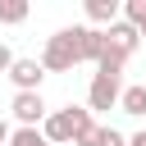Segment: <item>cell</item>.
Masks as SVG:
<instances>
[{
  "instance_id": "obj_1",
  "label": "cell",
  "mask_w": 146,
  "mask_h": 146,
  "mask_svg": "<svg viewBox=\"0 0 146 146\" xmlns=\"http://www.w3.org/2000/svg\"><path fill=\"white\" fill-rule=\"evenodd\" d=\"M96 119H91V110L87 105H68V110H50L46 114V123H41V137L50 141V146H64V141H73L82 128H91Z\"/></svg>"
},
{
  "instance_id": "obj_2",
  "label": "cell",
  "mask_w": 146,
  "mask_h": 146,
  "mask_svg": "<svg viewBox=\"0 0 146 146\" xmlns=\"http://www.w3.org/2000/svg\"><path fill=\"white\" fill-rule=\"evenodd\" d=\"M78 64V50H73V32L68 27H59L55 36H46V46H41V68L46 73H68Z\"/></svg>"
},
{
  "instance_id": "obj_3",
  "label": "cell",
  "mask_w": 146,
  "mask_h": 146,
  "mask_svg": "<svg viewBox=\"0 0 146 146\" xmlns=\"http://www.w3.org/2000/svg\"><path fill=\"white\" fill-rule=\"evenodd\" d=\"M123 96V78L119 73H91V87H87V110H114Z\"/></svg>"
},
{
  "instance_id": "obj_4",
  "label": "cell",
  "mask_w": 146,
  "mask_h": 146,
  "mask_svg": "<svg viewBox=\"0 0 146 146\" xmlns=\"http://www.w3.org/2000/svg\"><path fill=\"white\" fill-rule=\"evenodd\" d=\"M9 110H14V119L23 123V128H41L46 123V100H41V91H14V100H9Z\"/></svg>"
},
{
  "instance_id": "obj_5",
  "label": "cell",
  "mask_w": 146,
  "mask_h": 146,
  "mask_svg": "<svg viewBox=\"0 0 146 146\" xmlns=\"http://www.w3.org/2000/svg\"><path fill=\"white\" fill-rule=\"evenodd\" d=\"M68 32H73V50H78V64H96V59H100V50H105V32H100V27H87V23L68 27Z\"/></svg>"
},
{
  "instance_id": "obj_6",
  "label": "cell",
  "mask_w": 146,
  "mask_h": 146,
  "mask_svg": "<svg viewBox=\"0 0 146 146\" xmlns=\"http://www.w3.org/2000/svg\"><path fill=\"white\" fill-rule=\"evenodd\" d=\"M9 82H14V91H41V82H46V68H41V59H14V68L5 73Z\"/></svg>"
},
{
  "instance_id": "obj_7",
  "label": "cell",
  "mask_w": 146,
  "mask_h": 146,
  "mask_svg": "<svg viewBox=\"0 0 146 146\" xmlns=\"http://www.w3.org/2000/svg\"><path fill=\"white\" fill-rule=\"evenodd\" d=\"M105 41H110V46H114V50H119L123 59H132V50L141 46V36H137V27H132V23H123V18L105 27Z\"/></svg>"
},
{
  "instance_id": "obj_8",
  "label": "cell",
  "mask_w": 146,
  "mask_h": 146,
  "mask_svg": "<svg viewBox=\"0 0 146 146\" xmlns=\"http://www.w3.org/2000/svg\"><path fill=\"white\" fill-rule=\"evenodd\" d=\"M82 9H87V27H100V32H105L110 23H119V14H123L119 0H87Z\"/></svg>"
},
{
  "instance_id": "obj_9",
  "label": "cell",
  "mask_w": 146,
  "mask_h": 146,
  "mask_svg": "<svg viewBox=\"0 0 146 146\" xmlns=\"http://www.w3.org/2000/svg\"><path fill=\"white\" fill-rule=\"evenodd\" d=\"M119 110H123V114H146V87H123Z\"/></svg>"
},
{
  "instance_id": "obj_10",
  "label": "cell",
  "mask_w": 146,
  "mask_h": 146,
  "mask_svg": "<svg viewBox=\"0 0 146 146\" xmlns=\"http://www.w3.org/2000/svg\"><path fill=\"white\" fill-rule=\"evenodd\" d=\"M119 18L132 23L137 36H146V0H123V14H119Z\"/></svg>"
},
{
  "instance_id": "obj_11",
  "label": "cell",
  "mask_w": 146,
  "mask_h": 146,
  "mask_svg": "<svg viewBox=\"0 0 146 146\" xmlns=\"http://www.w3.org/2000/svg\"><path fill=\"white\" fill-rule=\"evenodd\" d=\"M27 14H32V9H27V0H0V23H9V27H14V23H23Z\"/></svg>"
},
{
  "instance_id": "obj_12",
  "label": "cell",
  "mask_w": 146,
  "mask_h": 146,
  "mask_svg": "<svg viewBox=\"0 0 146 146\" xmlns=\"http://www.w3.org/2000/svg\"><path fill=\"white\" fill-rule=\"evenodd\" d=\"M9 146H50V141L41 137V128H18V132L9 137Z\"/></svg>"
},
{
  "instance_id": "obj_13",
  "label": "cell",
  "mask_w": 146,
  "mask_h": 146,
  "mask_svg": "<svg viewBox=\"0 0 146 146\" xmlns=\"http://www.w3.org/2000/svg\"><path fill=\"white\" fill-rule=\"evenodd\" d=\"M96 146H128V137H123L119 128H100V137H96Z\"/></svg>"
},
{
  "instance_id": "obj_14",
  "label": "cell",
  "mask_w": 146,
  "mask_h": 146,
  "mask_svg": "<svg viewBox=\"0 0 146 146\" xmlns=\"http://www.w3.org/2000/svg\"><path fill=\"white\" fill-rule=\"evenodd\" d=\"M14 59H18V55H14V50L0 41V73H9V68H14Z\"/></svg>"
},
{
  "instance_id": "obj_15",
  "label": "cell",
  "mask_w": 146,
  "mask_h": 146,
  "mask_svg": "<svg viewBox=\"0 0 146 146\" xmlns=\"http://www.w3.org/2000/svg\"><path fill=\"white\" fill-rule=\"evenodd\" d=\"M9 137H14V128H9L5 119H0V146H9Z\"/></svg>"
},
{
  "instance_id": "obj_16",
  "label": "cell",
  "mask_w": 146,
  "mask_h": 146,
  "mask_svg": "<svg viewBox=\"0 0 146 146\" xmlns=\"http://www.w3.org/2000/svg\"><path fill=\"white\" fill-rule=\"evenodd\" d=\"M128 146H146V132H137V137H128Z\"/></svg>"
}]
</instances>
